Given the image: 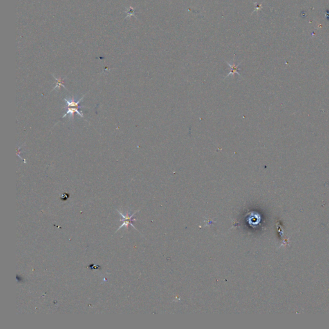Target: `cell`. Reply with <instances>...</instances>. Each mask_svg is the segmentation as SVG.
Instances as JSON below:
<instances>
[{
	"label": "cell",
	"instance_id": "cell-5",
	"mask_svg": "<svg viewBox=\"0 0 329 329\" xmlns=\"http://www.w3.org/2000/svg\"><path fill=\"white\" fill-rule=\"evenodd\" d=\"M255 4L256 5V10H255V11H257V10L260 9V7H261V6H260L261 5H260V6H259V5H257L256 3H255Z\"/></svg>",
	"mask_w": 329,
	"mask_h": 329
},
{
	"label": "cell",
	"instance_id": "cell-2",
	"mask_svg": "<svg viewBox=\"0 0 329 329\" xmlns=\"http://www.w3.org/2000/svg\"><path fill=\"white\" fill-rule=\"evenodd\" d=\"M118 213L122 215V217H123V220H123V224L121 225V226L120 227V228H118V230H120L121 228H123V227H126V228H127L129 224H131V226L133 227V228H134V225L132 224V221L135 220V219L133 220L132 219V217H133V216L134 213H133L132 215H129L128 214L127 215H125L123 213H122L120 212H119V211H118Z\"/></svg>",
	"mask_w": 329,
	"mask_h": 329
},
{
	"label": "cell",
	"instance_id": "cell-3",
	"mask_svg": "<svg viewBox=\"0 0 329 329\" xmlns=\"http://www.w3.org/2000/svg\"><path fill=\"white\" fill-rule=\"evenodd\" d=\"M241 63H242V62H241L240 63L238 64L236 66V65L235 64V63L231 64V63H228V61H226L227 64H228V66L231 68V71H230V72H229L228 74L226 75V77L224 78V79H226L227 77H230V76H231V75L233 76V75H235V73H237L238 76L241 77V73L238 72V70H241L240 68H239V65H240V64H241Z\"/></svg>",
	"mask_w": 329,
	"mask_h": 329
},
{
	"label": "cell",
	"instance_id": "cell-4",
	"mask_svg": "<svg viewBox=\"0 0 329 329\" xmlns=\"http://www.w3.org/2000/svg\"><path fill=\"white\" fill-rule=\"evenodd\" d=\"M53 77H54V76H53ZM54 78L56 80V86H55V87L54 88H53V90H54V89H55L56 88H61L62 86L64 87L65 89H67L64 86V85H63V80L64 79H58V78H56L55 77H54Z\"/></svg>",
	"mask_w": 329,
	"mask_h": 329
},
{
	"label": "cell",
	"instance_id": "cell-1",
	"mask_svg": "<svg viewBox=\"0 0 329 329\" xmlns=\"http://www.w3.org/2000/svg\"><path fill=\"white\" fill-rule=\"evenodd\" d=\"M82 107H81V106H70V107H66V106L64 108H66L67 109V111H66V113L62 117V118H64L67 116V115H70V118H74V113H77L78 115H79L80 117L83 118V114H82V113H80L79 111V108H82Z\"/></svg>",
	"mask_w": 329,
	"mask_h": 329
}]
</instances>
